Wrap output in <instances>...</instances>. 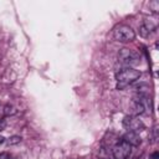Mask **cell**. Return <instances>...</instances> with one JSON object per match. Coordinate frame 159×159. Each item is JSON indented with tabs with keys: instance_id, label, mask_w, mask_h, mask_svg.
<instances>
[{
	"instance_id": "6da1fadb",
	"label": "cell",
	"mask_w": 159,
	"mask_h": 159,
	"mask_svg": "<svg viewBox=\"0 0 159 159\" xmlns=\"http://www.w3.org/2000/svg\"><path fill=\"white\" fill-rule=\"evenodd\" d=\"M140 71L135 70L133 67H124L120 71H118L116 73V80H117V88L118 89H123L127 86L132 84L133 82H135L139 77H140Z\"/></svg>"
},
{
	"instance_id": "52a82bcc",
	"label": "cell",
	"mask_w": 159,
	"mask_h": 159,
	"mask_svg": "<svg viewBox=\"0 0 159 159\" xmlns=\"http://www.w3.org/2000/svg\"><path fill=\"white\" fill-rule=\"evenodd\" d=\"M149 32H153L157 26H158V20H157V16H150V17H147L144 20V22L142 24Z\"/></svg>"
},
{
	"instance_id": "ba28073f",
	"label": "cell",
	"mask_w": 159,
	"mask_h": 159,
	"mask_svg": "<svg viewBox=\"0 0 159 159\" xmlns=\"http://www.w3.org/2000/svg\"><path fill=\"white\" fill-rule=\"evenodd\" d=\"M17 113V109L12 106V104H6L5 107H4V114L6 116V117H9V116H15Z\"/></svg>"
},
{
	"instance_id": "8992f818",
	"label": "cell",
	"mask_w": 159,
	"mask_h": 159,
	"mask_svg": "<svg viewBox=\"0 0 159 159\" xmlns=\"http://www.w3.org/2000/svg\"><path fill=\"white\" fill-rule=\"evenodd\" d=\"M123 140H125L128 144H130L132 147H138L139 144H140V137L138 135V133H133V132H127L124 135H123V138H122Z\"/></svg>"
},
{
	"instance_id": "7c38bea8",
	"label": "cell",
	"mask_w": 159,
	"mask_h": 159,
	"mask_svg": "<svg viewBox=\"0 0 159 159\" xmlns=\"http://www.w3.org/2000/svg\"><path fill=\"white\" fill-rule=\"evenodd\" d=\"M5 125H6V120L5 119H0V132L5 128Z\"/></svg>"
},
{
	"instance_id": "30bf717a",
	"label": "cell",
	"mask_w": 159,
	"mask_h": 159,
	"mask_svg": "<svg viewBox=\"0 0 159 159\" xmlns=\"http://www.w3.org/2000/svg\"><path fill=\"white\" fill-rule=\"evenodd\" d=\"M149 7H150V10H152L154 14H158V11H159V1H157V0L150 1V2H149Z\"/></svg>"
},
{
	"instance_id": "5b68a950",
	"label": "cell",
	"mask_w": 159,
	"mask_h": 159,
	"mask_svg": "<svg viewBox=\"0 0 159 159\" xmlns=\"http://www.w3.org/2000/svg\"><path fill=\"white\" fill-rule=\"evenodd\" d=\"M123 127L128 132H133V133H139L145 128L144 123L137 116H125L123 119Z\"/></svg>"
},
{
	"instance_id": "8fae6325",
	"label": "cell",
	"mask_w": 159,
	"mask_h": 159,
	"mask_svg": "<svg viewBox=\"0 0 159 159\" xmlns=\"http://www.w3.org/2000/svg\"><path fill=\"white\" fill-rule=\"evenodd\" d=\"M139 34H140V36H142V37H148V36L150 35V32H149V31H148L143 25H140V26H139Z\"/></svg>"
},
{
	"instance_id": "277c9868",
	"label": "cell",
	"mask_w": 159,
	"mask_h": 159,
	"mask_svg": "<svg viewBox=\"0 0 159 159\" xmlns=\"http://www.w3.org/2000/svg\"><path fill=\"white\" fill-rule=\"evenodd\" d=\"M138 60H139V56L137 52H134L133 50H129V48H122L119 52H118V61L127 66V67H130L135 63H138Z\"/></svg>"
},
{
	"instance_id": "5bb4252c",
	"label": "cell",
	"mask_w": 159,
	"mask_h": 159,
	"mask_svg": "<svg viewBox=\"0 0 159 159\" xmlns=\"http://www.w3.org/2000/svg\"><path fill=\"white\" fill-rule=\"evenodd\" d=\"M6 158H7V157H6L5 154H2V155H0V159H6Z\"/></svg>"
},
{
	"instance_id": "9a60e30c",
	"label": "cell",
	"mask_w": 159,
	"mask_h": 159,
	"mask_svg": "<svg viewBox=\"0 0 159 159\" xmlns=\"http://www.w3.org/2000/svg\"><path fill=\"white\" fill-rule=\"evenodd\" d=\"M4 139H5L4 137H0V143H4Z\"/></svg>"
},
{
	"instance_id": "7a4b0ae2",
	"label": "cell",
	"mask_w": 159,
	"mask_h": 159,
	"mask_svg": "<svg viewBox=\"0 0 159 159\" xmlns=\"http://www.w3.org/2000/svg\"><path fill=\"white\" fill-rule=\"evenodd\" d=\"M113 37L116 41L125 43V42H130L135 39V32L130 26L119 24L113 29Z\"/></svg>"
},
{
	"instance_id": "3957f363",
	"label": "cell",
	"mask_w": 159,
	"mask_h": 159,
	"mask_svg": "<svg viewBox=\"0 0 159 159\" xmlns=\"http://www.w3.org/2000/svg\"><path fill=\"white\" fill-rule=\"evenodd\" d=\"M132 153V145L128 144L123 139H118V142L112 147V155L114 159H127Z\"/></svg>"
},
{
	"instance_id": "9c48e42d",
	"label": "cell",
	"mask_w": 159,
	"mask_h": 159,
	"mask_svg": "<svg viewBox=\"0 0 159 159\" xmlns=\"http://www.w3.org/2000/svg\"><path fill=\"white\" fill-rule=\"evenodd\" d=\"M21 140H22V138H21L20 135H11V137L7 139V144H9V145H16V144L21 143Z\"/></svg>"
},
{
	"instance_id": "4fadbf2b",
	"label": "cell",
	"mask_w": 159,
	"mask_h": 159,
	"mask_svg": "<svg viewBox=\"0 0 159 159\" xmlns=\"http://www.w3.org/2000/svg\"><path fill=\"white\" fill-rule=\"evenodd\" d=\"M152 159H159V152H154L152 155H150Z\"/></svg>"
}]
</instances>
